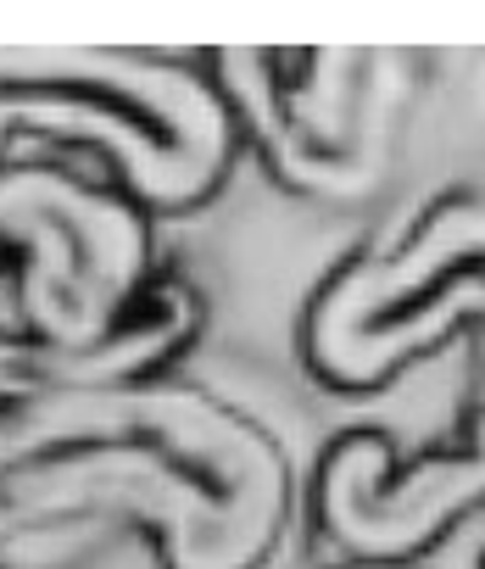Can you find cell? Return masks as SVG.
Listing matches in <instances>:
<instances>
[{
	"label": "cell",
	"mask_w": 485,
	"mask_h": 569,
	"mask_svg": "<svg viewBox=\"0 0 485 569\" xmlns=\"http://www.w3.org/2000/svg\"><path fill=\"white\" fill-rule=\"evenodd\" d=\"M296 513L285 441L206 386L145 375L0 413V541L134 519L156 569H274Z\"/></svg>",
	"instance_id": "obj_1"
},
{
	"label": "cell",
	"mask_w": 485,
	"mask_h": 569,
	"mask_svg": "<svg viewBox=\"0 0 485 569\" xmlns=\"http://www.w3.org/2000/svg\"><path fill=\"white\" fill-rule=\"evenodd\" d=\"M12 134L95 151L145 212L206 207L240 151L206 68L123 46H0V151Z\"/></svg>",
	"instance_id": "obj_2"
},
{
	"label": "cell",
	"mask_w": 485,
	"mask_h": 569,
	"mask_svg": "<svg viewBox=\"0 0 485 569\" xmlns=\"http://www.w3.org/2000/svg\"><path fill=\"white\" fill-rule=\"evenodd\" d=\"M457 330L485 352V196L468 190L435 201L407 240L324 273L302 313V363L341 397H374Z\"/></svg>",
	"instance_id": "obj_3"
},
{
	"label": "cell",
	"mask_w": 485,
	"mask_h": 569,
	"mask_svg": "<svg viewBox=\"0 0 485 569\" xmlns=\"http://www.w3.org/2000/svg\"><path fill=\"white\" fill-rule=\"evenodd\" d=\"M151 223L123 190L68 168H0V268L18 279V319L62 352L107 347L151 291Z\"/></svg>",
	"instance_id": "obj_4"
},
{
	"label": "cell",
	"mask_w": 485,
	"mask_h": 569,
	"mask_svg": "<svg viewBox=\"0 0 485 569\" xmlns=\"http://www.w3.org/2000/svg\"><path fill=\"white\" fill-rule=\"evenodd\" d=\"M269 173L313 201H363L396 157L407 62L385 51H218L206 68Z\"/></svg>",
	"instance_id": "obj_5"
},
{
	"label": "cell",
	"mask_w": 485,
	"mask_h": 569,
	"mask_svg": "<svg viewBox=\"0 0 485 569\" xmlns=\"http://www.w3.org/2000/svg\"><path fill=\"white\" fill-rule=\"evenodd\" d=\"M313 530L363 569H402L430 558L463 519L485 508V408L457 447L407 458L385 425L341 430L307 475Z\"/></svg>",
	"instance_id": "obj_6"
},
{
	"label": "cell",
	"mask_w": 485,
	"mask_h": 569,
	"mask_svg": "<svg viewBox=\"0 0 485 569\" xmlns=\"http://www.w3.org/2000/svg\"><path fill=\"white\" fill-rule=\"evenodd\" d=\"M201 308L184 284H151L140 313L90 352H62L23 336H0V413L23 408L34 397H57L73 386H112V380H145L156 375L173 352H184V341L195 336Z\"/></svg>",
	"instance_id": "obj_7"
},
{
	"label": "cell",
	"mask_w": 485,
	"mask_h": 569,
	"mask_svg": "<svg viewBox=\"0 0 485 569\" xmlns=\"http://www.w3.org/2000/svg\"><path fill=\"white\" fill-rule=\"evenodd\" d=\"M479 569H485V552H479Z\"/></svg>",
	"instance_id": "obj_8"
}]
</instances>
